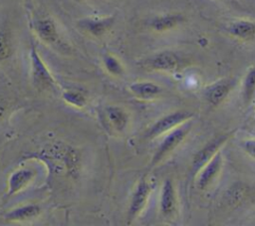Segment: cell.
Segmentation results:
<instances>
[{"mask_svg": "<svg viewBox=\"0 0 255 226\" xmlns=\"http://www.w3.org/2000/svg\"><path fill=\"white\" fill-rule=\"evenodd\" d=\"M191 129V122L189 120L179 124L168 132L164 133V137L152 155L150 166H155L166 158L187 136Z\"/></svg>", "mask_w": 255, "mask_h": 226, "instance_id": "obj_1", "label": "cell"}, {"mask_svg": "<svg viewBox=\"0 0 255 226\" xmlns=\"http://www.w3.org/2000/svg\"><path fill=\"white\" fill-rule=\"evenodd\" d=\"M29 57L31 66V79L34 87L41 91L57 88V83L54 79V76L45 64L34 44L31 45Z\"/></svg>", "mask_w": 255, "mask_h": 226, "instance_id": "obj_2", "label": "cell"}, {"mask_svg": "<svg viewBox=\"0 0 255 226\" xmlns=\"http://www.w3.org/2000/svg\"><path fill=\"white\" fill-rule=\"evenodd\" d=\"M150 193H151V186L148 179L145 176L140 177L132 191L129 205L128 208V214H127L128 224H130L144 210L148 202Z\"/></svg>", "mask_w": 255, "mask_h": 226, "instance_id": "obj_3", "label": "cell"}, {"mask_svg": "<svg viewBox=\"0 0 255 226\" xmlns=\"http://www.w3.org/2000/svg\"><path fill=\"white\" fill-rule=\"evenodd\" d=\"M193 116V113L188 111H175L164 114L159 117L146 131L145 136L147 138H155L159 135H162L179 124L189 120Z\"/></svg>", "mask_w": 255, "mask_h": 226, "instance_id": "obj_4", "label": "cell"}, {"mask_svg": "<svg viewBox=\"0 0 255 226\" xmlns=\"http://www.w3.org/2000/svg\"><path fill=\"white\" fill-rule=\"evenodd\" d=\"M32 29L35 35L47 45L59 46L61 43L57 23L49 15L40 16L34 19L32 22Z\"/></svg>", "mask_w": 255, "mask_h": 226, "instance_id": "obj_5", "label": "cell"}, {"mask_svg": "<svg viewBox=\"0 0 255 226\" xmlns=\"http://www.w3.org/2000/svg\"><path fill=\"white\" fill-rule=\"evenodd\" d=\"M229 135H230L229 133L227 134L224 133L214 137L194 154L191 161V168H190V173L193 177H195L197 172L201 169V167L204 166L217 151H219L220 147L229 138Z\"/></svg>", "mask_w": 255, "mask_h": 226, "instance_id": "obj_6", "label": "cell"}, {"mask_svg": "<svg viewBox=\"0 0 255 226\" xmlns=\"http://www.w3.org/2000/svg\"><path fill=\"white\" fill-rule=\"evenodd\" d=\"M181 58L172 51H160L144 61V66L150 70L159 72H175L181 66Z\"/></svg>", "mask_w": 255, "mask_h": 226, "instance_id": "obj_7", "label": "cell"}, {"mask_svg": "<svg viewBox=\"0 0 255 226\" xmlns=\"http://www.w3.org/2000/svg\"><path fill=\"white\" fill-rule=\"evenodd\" d=\"M115 21V15L87 16L78 21V26L89 35L99 38L107 34L113 28Z\"/></svg>", "mask_w": 255, "mask_h": 226, "instance_id": "obj_8", "label": "cell"}, {"mask_svg": "<svg viewBox=\"0 0 255 226\" xmlns=\"http://www.w3.org/2000/svg\"><path fill=\"white\" fill-rule=\"evenodd\" d=\"M222 165H223V158H222V153L219 150L197 172L195 176L197 188L199 190L206 189L217 177V175L220 173Z\"/></svg>", "mask_w": 255, "mask_h": 226, "instance_id": "obj_9", "label": "cell"}, {"mask_svg": "<svg viewBox=\"0 0 255 226\" xmlns=\"http://www.w3.org/2000/svg\"><path fill=\"white\" fill-rule=\"evenodd\" d=\"M36 170L22 166L15 169L8 178L7 183V196H12L23 191L35 178Z\"/></svg>", "mask_w": 255, "mask_h": 226, "instance_id": "obj_10", "label": "cell"}, {"mask_svg": "<svg viewBox=\"0 0 255 226\" xmlns=\"http://www.w3.org/2000/svg\"><path fill=\"white\" fill-rule=\"evenodd\" d=\"M234 86V81L231 79H221L209 85L204 91L206 102L212 106H219L230 94Z\"/></svg>", "mask_w": 255, "mask_h": 226, "instance_id": "obj_11", "label": "cell"}, {"mask_svg": "<svg viewBox=\"0 0 255 226\" xmlns=\"http://www.w3.org/2000/svg\"><path fill=\"white\" fill-rule=\"evenodd\" d=\"M176 192L175 187L170 178H166L160 189L159 194V211L165 218H170L176 211Z\"/></svg>", "mask_w": 255, "mask_h": 226, "instance_id": "obj_12", "label": "cell"}, {"mask_svg": "<svg viewBox=\"0 0 255 226\" xmlns=\"http://www.w3.org/2000/svg\"><path fill=\"white\" fill-rule=\"evenodd\" d=\"M41 214V207L38 204H25L15 207L4 214L6 222H28Z\"/></svg>", "mask_w": 255, "mask_h": 226, "instance_id": "obj_13", "label": "cell"}, {"mask_svg": "<svg viewBox=\"0 0 255 226\" xmlns=\"http://www.w3.org/2000/svg\"><path fill=\"white\" fill-rule=\"evenodd\" d=\"M183 21L184 16L181 13H163L154 16L149 21V27L151 30L157 33H163L174 29Z\"/></svg>", "mask_w": 255, "mask_h": 226, "instance_id": "obj_14", "label": "cell"}, {"mask_svg": "<svg viewBox=\"0 0 255 226\" xmlns=\"http://www.w3.org/2000/svg\"><path fill=\"white\" fill-rule=\"evenodd\" d=\"M228 33L238 40L250 41L255 38V23L246 19L235 20L229 24Z\"/></svg>", "mask_w": 255, "mask_h": 226, "instance_id": "obj_15", "label": "cell"}, {"mask_svg": "<svg viewBox=\"0 0 255 226\" xmlns=\"http://www.w3.org/2000/svg\"><path fill=\"white\" fill-rule=\"evenodd\" d=\"M128 88L134 97L145 101L154 99L161 92V88L157 84L148 81L134 82L130 84Z\"/></svg>", "mask_w": 255, "mask_h": 226, "instance_id": "obj_16", "label": "cell"}, {"mask_svg": "<svg viewBox=\"0 0 255 226\" xmlns=\"http://www.w3.org/2000/svg\"><path fill=\"white\" fill-rule=\"evenodd\" d=\"M106 117L110 125L117 131H124L128 123V115L127 112L117 106H109L105 109Z\"/></svg>", "mask_w": 255, "mask_h": 226, "instance_id": "obj_17", "label": "cell"}, {"mask_svg": "<svg viewBox=\"0 0 255 226\" xmlns=\"http://www.w3.org/2000/svg\"><path fill=\"white\" fill-rule=\"evenodd\" d=\"M242 95L246 104H249L255 95V65L248 69L244 77Z\"/></svg>", "mask_w": 255, "mask_h": 226, "instance_id": "obj_18", "label": "cell"}, {"mask_svg": "<svg viewBox=\"0 0 255 226\" xmlns=\"http://www.w3.org/2000/svg\"><path fill=\"white\" fill-rule=\"evenodd\" d=\"M62 98L66 104L78 109L86 107L88 103L87 96L83 92L74 89L64 91L62 94Z\"/></svg>", "mask_w": 255, "mask_h": 226, "instance_id": "obj_19", "label": "cell"}, {"mask_svg": "<svg viewBox=\"0 0 255 226\" xmlns=\"http://www.w3.org/2000/svg\"><path fill=\"white\" fill-rule=\"evenodd\" d=\"M103 65L106 71L115 77H120L124 74V66L122 62L112 54H105L103 57Z\"/></svg>", "mask_w": 255, "mask_h": 226, "instance_id": "obj_20", "label": "cell"}, {"mask_svg": "<svg viewBox=\"0 0 255 226\" xmlns=\"http://www.w3.org/2000/svg\"><path fill=\"white\" fill-rule=\"evenodd\" d=\"M12 54V40L10 33L4 29H0V62H4L10 58Z\"/></svg>", "mask_w": 255, "mask_h": 226, "instance_id": "obj_21", "label": "cell"}, {"mask_svg": "<svg viewBox=\"0 0 255 226\" xmlns=\"http://www.w3.org/2000/svg\"><path fill=\"white\" fill-rule=\"evenodd\" d=\"M245 187L242 184H234L233 186H231L228 191L226 192V196L225 199L227 201V203L230 206H234L237 205L245 196Z\"/></svg>", "mask_w": 255, "mask_h": 226, "instance_id": "obj_22", "label": "cell"}, {"mask_svg": "<svg viewBox=\"0 0 255 226\" xmlns=\"http://www.w3.org/2000/svg\"><path fill=\"white\" fill-rule=\"evenodd\" d=\"M243 150L252 158L255 159V138L246 139L242 143Z\"/></svg>", "mask_w": 255, "mask_h": 226, "instance_id": "obj_23", "label": "cell"}, {"mask_svg": "<svg viewBox=\"0 0 255 226\" xmlns=\"http://www.w3.org/2000/svg\"><path fill=\"white\" fill-rule=\"evenodd\" d=\"M223 1H230V2H234L235 0H223Z\"/></svg>", "mask_w": 255, "mask_h": 226, "instance_id": "obj_24", "label": "cell"}, {"mask_svg": "<svg viewBox=\"0 0 255 226\" xmlns=\"http://www.w3.org/2000/svg\"><path fill=\"white\" fill-rule=\"evenodd\" d=\"M80 1H84V0H80Z\"/></svg>", "mask_w": 255, "mask_h": 226, "instance_id": "obj_25", "label": "cell"}]
</instances>
